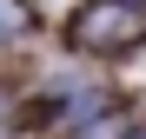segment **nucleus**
Listing matches in <instances>:
<instances>
[{
  "label": "nucleus",
  "instance_id": "nucleus-1",
  "mask_svg": "<svg viewBox=\"0 0 146 139\" xmlns=\"http://www.w3.org/2000/svg\"><path fill=\"white\" fill-rule=\"evenodd\" d=\"M73 40L80 46H106V53L146 40V0H86L80 20H73Z\"/></svg>",
  "mask_w": 146,
  "mask_h": 139
},
{
  "label": "nucleus",
  "instance_id": "nucleus-2",
  "mask_svg": "<svg viewBox=\"0 0 146 139\" xmlns=\"http://www.w3.org/2000/svg\"><path fill=\"white\" fill-rule=\"evenodd\" d=\"M20 27H27V13H20V0H0V40H13Z\"/></svg>",
  "mask_w": 146,
  "mask_h": 139
}]
</instances>
